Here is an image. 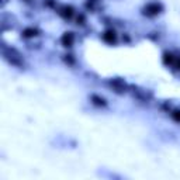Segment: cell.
I'll return each mask as SVG.
<instances>
[{"label": "cell", "instance_id": "cell-1", "mask_svg": "<svg viewBox=\"0 0 180 180\" xmlns=\"http://www.w3.org/2000/svg\"><path fill=\"white\" fill-rule=\"evenodd\" d=\"M62 42H64L65 47H70L73 42V35L70 33H66V34L62 37Z\"/></svg>", "mask_w": 180, "mask_h": 180}, {"label": "cell", "instance_id": "cell-2", "mask_svg": "<svg viewBox=\"0 0 180 180\" xmlns=\"http://www.w3.org/2000/svg\"><path fill=\"white\" fill-rule=\"evenodd\" d=\"M103 38L106 39L107 42H114V41H116V35H114L113 31H107V33H104Z\"/></svg>", "mask_w": 180, "mask_h": 180}, {"label": "cell", "instance_id": "cell-3", "mask_svg": "<svg viewBox=\"0 0 180 180\" xmlns=\"http://www.w3.org/2000/svg\"><path fill=\"white\" fill-rule=\"evenodd\" d=\"M146 10H149L151 14H156V13H159V10H160V7H159L158 5H149Z\"/></svg>", "mask_w": 180, "mask_h": 180}, {"label": "cell", "instance_id": "cell-4", "mask_svg": "<svg viewBox=\"0 0 180 180\" xmlns=\"http://www.w3.org/2000/svg\"><path fill=\"white\" fill-rule=\"evenodd\" d=\"M172 117H173L177 123H180V110H176L175 113H172Z\"/></svg>", "mask_w": 180, "mask_h": 180}, {"label": "cell", "instance_id": "cell-5", "mask_svg": "<svg viewBox=\"0 0 180 180\" xmlns=\"http://www.w3.org/2000/svg\"><path fill=\"white\" fill-rule=\"evenodd\" d=\"M35 33H37V31H35V30H31V28H27V30L24 31V35H27V37H33V35H35Z\"/></svg>", "mask_w": 180, "mask_h": 180}]
</instances>
